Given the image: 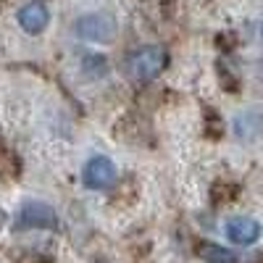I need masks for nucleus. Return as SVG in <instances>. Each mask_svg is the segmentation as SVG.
Here are the masks:
<instances>
[{"mask_svg": "<svg viewBox=\"0 0 263 263\" xmlns=\"http://www.w3.org/2000/svg\"><path fill=\"white\" fill-rule=\"evenodd\" d=\"M74 32L84 42H114L119 34V24L108 13H87L77 18Z\"/></svg>", "mask_w": 263, "mask_h": 263, "instance_id": "f03ea898", "label": "nucleus"}, {"mask_svg": "<svg viewBox=\"0 0 263 263\" xmlns=\"http://www.w3.org/2000/svg\"><path fill=\"white\" fill-rule=\"evenodd\" d=\"M168 66V53L161 45H142L140 50H135L126 61V71L140 79V82H150L156 79L163 69Z\"/></svg>", "mask_w": 263, "mask_h": 263, "instance_id": "f257e3e1", "label": "nucleus"}, {"mask_svg": "<svg viewBox=\"0 0 263 263\" xmlns=\"http://www.w3.org/2000/svg\"><path fill=\"white\" fill-rule=\"evenodd\" d=\"M50 24V8L42 3V0H32L24 8L18 11V27L27 34H40L45 32Z\"/></svg>", "mask_w": 263, "mask_h": 263, "instance_id": "423d86ee", "label": "nucleus"}, {"mask_svg": "<svg viewBox=\"0 0 263 263\" xmlns=\"http://www.w3.org/2000/svg\"><path fill=\"white\" fill-rule=\"evenodd\" d=\"M98 263H108V260H98Z\"/></svg>", "mask_w": 263, "mask_h": 263, "instance_id": "9d476101", "label": "nucleus"}, {"mask_svg": "<svg viewBox=\"0 0 263 263\" xmlns=\"http://www.w3.org/2000/svg\"><path fill=\"white\" fill-rule=\"evenodd\" d=\"M58 213L45 203H27L16 216V229H55Z\"/></svg>", "mask_w": 263, "mask_h": 263, "instance_id": "20e7f679", "label": "nucleus"}, {"mask_svg": "<svg viewBox=\"0 0 263 263\" xmlns=\"http://www.w3.org/2000/svg\"><path fill=\"white\" fill-rule=\"evenodd\" d=\"M82 182L87 190H105L116 182V166L111 158L105 156H95L84 163V171H82Z\"/></svg>", "mask_w": 263, "mask_h": 263, "instance_id": "7ed1b4c3", "label": "nucleus"}, {"mask_svg": "<svg viewBox=\"0 0 263 263\" xmlns=\"http://www.w3.org/2000/svg\"><path fill=\"white\" fill-rule=\"evenodd\" d=\"M197 255H200L205 263H242L234 250L221 248V245H216V242H200Z\"/></svg>", "mask_w": 263, "mask_h": 263, "instance_id": "6e6552de", "label": "nucleus"}, {"mask_svg": "<svg viewBox=\"0 0 263 263\" xmlns=\"http://www.w3.org/2000/svg\"><path fill=\"white\" fill-rule=\"evenodd\" d=\"M82 69H84V74L87 77H92V79H100L105 71H108V63H105V58L103 55H84V63H82Z\"/></svg>", "mask_w": 263, "mask_h": 263, "instance_id": "1a4fd4ad", "label": "nucleus"}, {"mask_svg": "<svg viewBox=\"0 0 263 263\" xmlns=\"http://www.w3.org/2000/svg\"><path fill=\"white\" fill-rule=\"evenodd\" d=\"M227 237L232 239L234 245L248 248V245L258 242L260 224L255 221V218H250V216H234V218H229V221H227Z\"/></svg>", "mask_w": 263, "mask_h": 263, "instance_id": "0eeeda50", "label": "nucleus"}, {"mask_svg": "<svg viewBox=\"0 0 263 263\" xmlns=\"http://www.w3.org/2000/svg\"><path fill=\"white\" fill-rule=\"evenodd\" d=\"M232 132L239 142H258L263 137V111L260 108H245L232 119Z\"/></svg>", "mask_w": 263, "mask_h": 263, "instance_id": "39448f33", "label": "nucleus"}]
</instances>
